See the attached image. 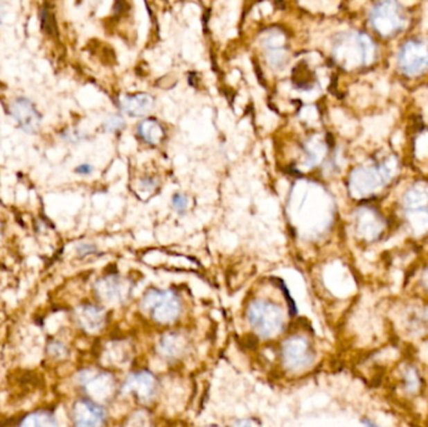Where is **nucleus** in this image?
<instances>
[{
	"mask_svg": "<svg viewBox=\"0 0 428 427\" xmlns=\"http://www.w3.org/2000/svg\"><path fill=\"white\" fill-rule=\"evenodd\" d=\"M395 159H387L381 164L371 167H359L350 177V191L353 197L364 198L375 193L389 183L396 173Z\"/></svg>",
	"mask_w": 428,
	"mask_h": 427,
	"instance_id": "f257e3e1",
	"label": "nucleus"
},
{
	"mask_svg": "<svg viewBox=\"0 0 428 427\" xmlns=\"http://www.w3.org/2000/svg\"><path fill=\"white\" fill-rule=\"evenodd\" d=\"M335 55L338 62L347 68L370 64L376 55V46L368 35L362 33H350L337 42Z\"/></svg>",
	"mask_w": 428,
	"mask_h": 427,
	"instance_id": "f03ea898",
	"label": "nucleus"
},
{
	"mask_svg": "<svg viewBox=\"0 0 428 427\" xmlns=\"http://www.w3.org/2000/svg\"><path fill=\"white\" fill-rule=\"evenodd\" d=\"M247 316L256 333L265 338L278 335L285 322L282 308L265 299H257L249 304Z\"/></svg>",
	"mask_w": 428,
	"mask_h": 427,
	"instance_id": "7ed1b4c3",
	"label": "nucleus"
},
{
	"mask_svg": "<svg viewBox=\"0 0 428 427\" xmlns=\"http://www.w3.org/2000/svg\"><path fill=\"white\" fill-rule=\"evenodd\" d=\"M142 310L161 324H170L181 312V302L175 292L150 290L142 299Z\"/></svg>",
	"mask_w": 428,
	"mask_h": 427,
	"instance_id": "20e7f679",
	"label": "nucleus"
},
{
	"mask_svg": "<svg viewBox=\"0 0 428 427\" xmlns=\"http://www.w3.org/2000/svg\"><path fill=\"white\" fill-rule=\"evenodd\" d=\"M371 26L383 37H391L406 26V18L396 0L378 1L370 13Z\"/></svg>",
	"mask_w": 428,
	"mask_h": 427,
	"instance_id": "39448f33",
	"label": "nucleus"
},
{
	"mask_svg": "<svg viewBox=\"0 0 428 427\" xmlns=\"http://www.w3.org/2000/svg\"><path fill=\"white\" fill-rule=\"evenodd\" d=\"M398 67L409 77L420 76L428 69V40H409L398 53Z\"/></svg>",
	"mask_w": 428,
	"mask_h": 427,
	"instance_id": "423d86ee",
	"label": "nucleus"
},
{
	"mask_svg": "<svg viewBox=\"0 0 428 427\" xmlns=\"http://www.w3.org/2000/svg\"><path fill=\"white\" fill-rule=\"evenodd\" d=\"M282 357L285 367L293 372H298L313 363L311 346L303 336H292L285 340L282 346Z\"/></svg>",
	"mask_w": 428,
	"mask_h": 427,
	"instance_id": "0eeeda50",
	"label": "nucleus"
},
{
	"mask_svg": "<svg viewBox=\"0 0 428 427\" xmlns=\"http://www.w3.org/2000/svg\"><path fill=\"white\" fill-rule=\"evenodd\" d=\"M10 114L26 133H37L42 124V116L35 105L28 98H17L9 105Z\"/></svg>",
	"mask_w": 428,
	"mask_h": 427,
	"instance_id": "6e6552de",
	"label": "nucleus"
},
{
	"mask_svg": "<svg viewBox=\"0 0 428 427\" xmlns=\"http://www.w3.org/2000/svg\"><path fill=\"white\" fill-rule=\"evenodd\" d=\"M71 419L75 426H100L105 420V412L102 406L94 401L79 400L73 406Z\"/></svg>",
	"mask_w": 428,
	"mask_h": 427,
	"instance_id": "1a4fd4ad",
	"label": "nucleus"
},
{
	"mask_svg": "<svg viewBox=\"0 0 428 427\" xmlns=\"http://www.w3.org/2000/svg\"><path fill=\"white\" fill-rule=\"evenodd\" d=\"M130 288L127 281H124L118 276L104 277L96 285L98 296L109 304L123 302L130 293Z\"/></svg>",
	"mask_w": 428,
	"mask_h": 427,
	"instance_id": "9d476101",
	"label": "nucleus"
},
{
	"mask_svg": "<svg viewBox=\"0 0 428 427\" xmlns=\"http://www.w3.org/2000/svg\"><path fill=\"white\" fill-rule=\"evenodd\" d=\"M125 392H132L141 401H148L156 390V378L150 372H138L130 376L124 385Z\"/></svg>",
	"mask_w": 428,
	"mask_h": 427,
	"instance_id": "9b49d317",
	"label": "nucleus"
},
{
	"mask_svg": "<svg viewBox=\"0 0 428 427\" xmlns=\"http://www.w3.org/2000/svg\"><path fill=\"white\" fill-rule=\"evenodd\" d=\"M80 381L84 385L87 391L99 400H105L108 396L111 395L112 390L114 387V382L111 378V376L104 375V374H88L85 372L80 377Z\"/></svg>",
	"mask_w": 428,
	"mask_h": 427,
	"instance_id": "f8f14e48",
	"label": "nucleus"
},
{
	"mask_svg": "<svg viewBox=\"0 0 428 427\" xmlns=\"http://www.w3.org/2000/svg\"><path fill=\"white\" fill-rule=\"evenodd\" d=\"M75 318L79 326L88 332H97L103 327L105 315L102 308L93 304L79 306L75 311Z\"/></svg>",
	"mask_w": 428,
	"mask_h": 427,
	"instance_id": "ddd939ff",
	"label": "nucleus"
},
{
	"mask_svg": "<svg viewBox=\"0 0 428 427\" xmlns=\"http://www.w3.org/2000/svg\"><path fill=\"white\" fill-rule=\"evenodd\" d=\"M121 105L125 114L130 116H142L152 110L153 99L148 94H136L133 97L124 96L121 98Z\"/></svg>",
	"mask_w": 428,
	"mask_h": 427,
	"instance_id": "4468645a",
	"label": "nucleus"
},
{
	"mask_svg": "<svg viewBox=\"0 0 428 427\" xmlns=\"http://www.w3.org/2000/svg\"><path fill=\"white\" fill-rule=\"evenodd\" d=\"M378 214L372 209H362L358 214V231L364 238L372 240L381 232V218H377Z\"/></svg>",
	"mask_w": 428,
	"mask_h": 427,
	"instance_id": "2eb2a0df",
	"label": "nucleus"
},
{
	"mask_svg": "<svg viewBox=\"0 0 428 427\" xmlns=\"http://www.w3.org/2000/svg\"><path fill=\"white\" fill-rule=\"evenodd\" d=\"M58 422L55 420L54 415L51 411L39 410L34 411L32 414L26 415L23 421L20 422V426L29 427H51L57 426Z\"/></svg>",
	"mask_w": 428,
	"mask_h": 427,
	"instance_id": "dca6fc26",
	"label": "nucleus"
},
{
	"mask_svg": "<svg viewBox=\"0 0 428 427\" xmlns=\"http://www.w3.org/2000/svg\"><path fill=\"white\" fill-rule=\"evenodd\" d=\"M139 134L144 141L150 144H158L162 141L163 130L159 124L154 121H145L139 125Z\"/></svg>",
	"mask_w": 428,
	"mask_h": 427,
	"instance_id": "f3484780",
	"label": "nucleus"
},
{
	"mask_svg": "<svg viewBox=\"0 0 428 427\" xmlns=\"http://www.w3.org/2000/svg\"><path fill=\"white\" fill-rule=\"evenodd\" d=\"M183 346L184 345L181 341L179 336L170 335V336L163 338L162 347L161 349H162L163 354H166L167 356L177 357L182 354Z\"/></svg>",
	"mask_w": 428,
	"mask_h": 427,
	"instance_id": "a211bd4d",
	"label": "nucleus"
},
{
	"mask_svg": "<svg viewBox=\"0 0 428 427\" xmlns=\"http://www.w3.org/2000/svg\"><path fill=\"white\" fill-rule=\"evenodd\" d=\"M48 354L52 355L54 358H63L66 356L68 351L65 349L64 345L59 341H52L48 345Z\"/></svg>",
	"mask_w": 428,
	"mask_h": 427,
	"instance_id": "6ab92c4d",
	"label": "nucleus"
},
{
	"mask_svg": "<svg viewBox=\"0 0 428 427\" xmlns=\"http://www.w3.org/2000/svg\"><path fill=\"white\" fill-rule=\"evenodd\" d=\"M172 204L177 212L183 214L186 212V209L188 207V198L182 193H175L172 198Z\"/></svg>",
	"mask_w": 428,
	"mask_h": 427,
	"instance_id": "aec40b11",
	"label": "nucleus"
},
{
	"mask_svg": "<svg viewBox=\"0 0 428 427\" xmlns=\"http://www.w3.org/2000/svg\"><path fill=\"white\" fill-rule=\"evenodd\" d=\"M40 20H42V26L43 29H46L48 34H52L54 33V18H53L52 14L49 13V10L43 9L42 13H40Z\"/></svg>",
	"mask_w": 428,
	"mask_h": 427,
	"instance_id": "412c9836",
	"label": "nucleus"
},
{
	"mask_svg": "<svg viewBox=\"0 0 428 427\" xmlns=\"http://www.w3.org/2000/svg\"><path fill=\"white\" fill-rule=\"evenodd\" d=\"M124 127V121L121 116H113L105 121L104 123V130L108 132H116L118 130H122Z\"/></svg>",
	"mask_w": 428,
	"mask_h": 427,
	"instance_id": "4be33fe9",
	"label": "nucleus"
},
{
	"mask_svg": "<svg viewBox=\"0 0 428 427\" xmlns=\"http://www.w3.org/2000/svg\"><path fill=\"white\" fill-rule=\"evenodd\" d=\"M77 251H78L79 256H88V254L97 252V248L89 243H82L77 247Z\"/></svg>",
	"mask_w": 428,
	"mask_h": 427,
	"instance_id": "5701e85b",
	"label": "nucleus"
},
{
	"mask_svg": "<svg viewBox=\"0 0 428 427\" xmlns=\"http://www.w3.org/2000/svg\"><path fill=\"white\" fill-rule=\"evenodd\" d=\"M157 183L154 180H150V178H145V180H143L141 182V184H139V187L143 188L145 192H150L152 193V191L156 188Z\"/></svg>",
	"mask_w": 428,
	"mask_h": 427,
	"instance_id": "b1692460",
	"label": "nucleus"
},
{
	"mask_svg": "<svg viewBox=\"0 0 428 427\" xmlns=\"http://www.w3.org/2000/svg\"><path fill=\"white\" fill-rule=\"evenodd\" d=\"M93 169H94L93 168V166L88 164V163H84V164H80V166H78L77 169H75V172H77L78 175H91V172H93Z\"/></svg>",
	"mask_w": 428,
	"mask_h": 427,
	"instance_id": "393cba45",
	"label": "nucleus"
},
{
	"mask_svg": "<svg viewBox=\"0 0 428 427\" xmlns=\"http://www.w3.org/2000/svg\"><path fill=\"white\" fill-rule=\"evenodd\" d=\"M256 422L252 421V422H249V421H240V422H235V425H254Z\"/></svg>",
	"mask_w": 428,
	"mask_h": 427,
	"instance_id": "a878e982",
	"label": "nucleus"
},
{
	"mask_svg": "<svg viewBox=\"0 0 428 427\" xmlns=\"http://www.w3.org/2000/svg\"><path fill=\"white\" fill-rule=\"evenodd\" d=\"M0 236H1V222H0Z\"/></svg>",
	"mask_w": 428,
	"mask_h": 427,
	"instance_id": "bb28decb",
	"label": "nucleus"
}]
</instances>
